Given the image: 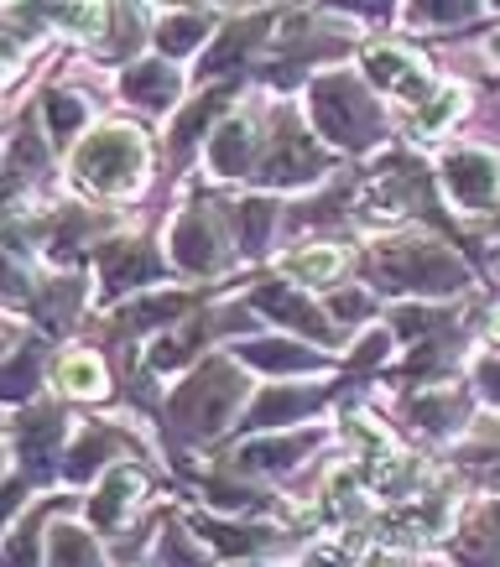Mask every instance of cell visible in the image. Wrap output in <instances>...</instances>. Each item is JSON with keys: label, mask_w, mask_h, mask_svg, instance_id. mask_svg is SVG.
<instances>
[{"label": "cell", "mask_w": 500, "mask_h": 567, "mask_svg": "<svg viewBox=\"0 0 500 567\" xmlns=\"http://www.w3.org/2000/svg\"><path fill=\"white\" fill-rule=\"evenodd\" d=\"M79 173H84V183H94V188H104V193L125 188V183L141 173V141L131 136V131H100V136L79 152Z\"/></svg>", "instance_id": "obj_1"}, {"label": "cell", "mask_w": 500, "mask_h": 567, "mask_svg": "<svg viewBox=\"0 0 500 567\" xmlns=\"http://www.w3.org/2000/svg\"><path fill=\"white\" fill-rule=\"evenodd\" d=\"M318 94H324V100H334V110H324V104H318V121H324V131L334 141H360L365 131H376V110L365 104V94L355 84L334 79V84H324Z\"/></svg>", "instance_id": "obj_2"}, {"label": "cell", "mask_w": 500, "mask_h": 567, "mask_svg": "<svg viewBox=\"0 0 500 567\" xmlns=\"http://www.w3.org/2000/svg\"><path fill=\"white\" fill-rule=\"evenodd\" d=\"M449 183H453V193H459L465 204H484L490 188H496V162H490L484 152L449 156Z\"/></svg>", "instance_id": "obj_3"}, {"label": "cell", "mask_w": 500, "mask_h": 567, "mask_svg": "<svg viewBox=\"0 0 500 567\" xmlns=\"http://www.w3.org/2000/svg\"><path fill=\"white\" fill-rule=\"evenodd\" d=\"M125 89H131L136 100L162 104V100H173V73H167V69H141V73H131V79H125Z\"/></svg>", "instance_id": "obj_4"}, {"label": "cell", "mask_w": 500, "mask_h": 567, "mask_svg": "<svg viewBox=\"0 0 500 567\" xmlns=\"http://www.w3.org/2000/svg\"><path fill=\"white\" fill-rule=\"evenodd\" d=\"M141 276H152V260L141 256V250H131V245H121V250H110V281H121V287H131V281H141Z\"/></svg>", "instance_id": "obj_5"}, {"label": "cell", "mask_w": 500, "mask_h": 567, "mask_svg": "<svg viewBox=\"0 0 500 567\" xmlns=\"http://www.w3.org/2000/svg\"><path fill=\"white\" fill-rule=\"evenodd\" d=\"M287 271L303 276V281H328V276H339V250H308V256H297Z\"/></svg>", "instance_id": "obj_6"}, {"label": "cell", "mask_w": 500, "mask_h": 567, "mask_svg": "<svg viewBox=\"0 0 500 567\" xmlns=\"http://www.w3.org/2000/svg\"><path fill=\"white\" fill-rule=\"evenodd\" d=\"M58 567H100L94 563V547L79 532H69V526L58 532Z\"/></svg>", "instance_id": "obj_7"}, {"label": "cell", "mask_w": 500, "mask_h": 567, "mask_svg": "<svg viewBox=\"0 0 500 567\" xmlns=\"http://www.w3.org/2000/svg\"><path fill=\"white\" fill-rule=\"evenodd\" d=\"M63 385H69V391H84V395H100L104 375L94 360H69L63 364Z\"/></svg>", "instance_id": "obj_8"}, {"label": "cell", "mask_w": 500, "mask_h": 567, "mask_svg": "<svg viewBox=\"0 0 500 567\" xmlns=\"http://www.w3.org/2000/svg\"><path fill=\"white\" fill-rule=\"evenodd\" d=\"M204 32H208V17H177V27H167V32H162V48L183 52L193 37H204Z\"/></svg>", "instance_id": "obj_9"}, {"label": "cell", "mask_w": 500, "mask_h": 567, "mask_svg": "<svg viewBox=\"0 0 500 567\" xmlns=\"http://www.w3.org/2000/svg\"><path fill=\"white\" fill-rule=\"evenodd\" d=\"M48 115H52V125H58V131H69L73 121H84V110H79L73 100H63V94H52V100H48Z\"/></svg>", "instance_id": "obj_10"}]
</instances>
